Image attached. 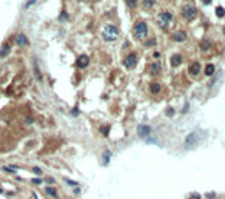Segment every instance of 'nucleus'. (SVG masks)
<instances>
[{
    "label": "nucleus",
    "instance_id": "1",
    "mask_svg": "<svg viewBox=\"0 0 225 199\" xmlns=\"http://www.w3.org/2000/svg\"><path fill=\"white\" fill-rule=\"evenodd\" d=\"M117 36H119V29H117V26H114V25H105L103 26V39L106 42L116 40Z\"/></svg>",
    "mask_w": 225,
    "mask_h": 199
},
{
    "label": "nucleus",
    "instance_id": "2",
    "mask_svg": "<svg viewBox=\"0 0 225 199\" xmlns=\"http://www.w3.org/2000/svg\"><path fill=\"white\" fill-rule=\"evenodd\" d=\"M134 37L137 40H142V39H145L147 37V34H148V26H147V23L145 22H137L136 25H134Z\"/></svg>",
    "mask_w": 225,
    "mask_h": 199
},
{
    "label": "nucleus",
    "instance_id": "3",
    "mask_svg": "<svg viewBox=\"0 0 225 199\" xmlns=\"http://www.w3.org/2000/svg\"><path fill=\"white\" fill-rule=\"evenodd\" d=\"M197 14V9L193 6V5H187V6H184V9H182V15H184L185 19H194Z\"/></svg>",
    "mask_w": 225,
    "mask_h": 199
},
{
    "label": "nucleus",
    "instance_id": "4",
    "mask_svg": "<svg viewBox=\"0 0 225 199\" xmlns=\"http://www.w3.org/2000/svg\"><path fill=\"white\" fill-rule=\"evenodd\" d=\"M171 19H173V15H171L170 13H162L159 15V25L162 26V28H167V26L170 25Z\"/></svg>",
    "mask_w": 225,
    "mask_h": 199
},
{
    "label": "nucleus",
    "instance_id": "5",
    "mask_svg": "<svg viewBox=\"0 0 225 199\" xmlns=\"http://www.w3.org/2000/svg\"><path fill=\"white\" fill-rule=\"evenodd\" d=\"M124 65L126 67V68H134L136 65H137V56L136 54H128L126 57H125V60H124Z\"/></svg>",
    "mask_w": 225,
    "mask_h": 199
},
{
    "label": "nucleus",
    "instance_id": "6",
    "mask_svg": "<svg viewBox=\"0 0 225 199\" xmlns=\"http://www.w3.org/2000/svg\"><path fill=\"white\" fill-rule=\"evenodd\" d=\"M197 141H199V134H197V133H191V134H188V136H187L185 145H187V147H193V145L197 144Z\"/></svg>",
    "mask_w": 225,
    "mask_h": 199
},
{
    "label": "nucleus",
    "instance_id": "7",
    "mask_svg": "<svg viewBox=\"0 0 225 199\" xmlns=\"http://www.w3.org/2000/svg\"><path fill=\"white\" fill-rule=\"evenodd\" d=\"M88 65H89V57L85 56V54L79 56V59H77V67L79 68H87Z\"/></svg>",
    "mask_w": 225,
    "mask_h": 199
},
{
    "label": "nucleus",
    "instance_id": "8",
    "mask_svg": "<svg viewBox=\"0 0 225 199\" xmlns=\"http://www.w3.org/2000/svg\"><path fill=\"white\" fill-rule=\"evenodd\" d=\"M137 133H139V136H140V137H147L148 134L151 133V128H150L148 125H139Z\"/></svg>",
    "mask_w": 225,
    "mask_h": 199
},
{
    "label": "nucleus",
    "instance_id": "9",
    "mask_svg": "<svg viewBox=\"0 0 225 199\" xmlns=\"http://www.w3.org/2000/svg\"><path fill=\"white\" fill-rule=\"evenodd\" d=\"M188 73L191 74V76H197V74L201 73V63H199V62L191 63V65H190V69H188Z\"/></svg>",
    "mask_w": 225,
    "mask_h": 199
},
{
    "label": "nucleus",
    "instance_id": "10",
    "mask_svg": "<svg viewBox=\"0 0 225 199\" xmlns=\"http://www.w3.org/2000/svg\"><path fill=\"white\" fill-rule=\"evenodd\" d=\"M173 40L174 42H185L187 40V34L184 33V31H176V33L173 34Z\"/></svg>",
    "mask_w": 225,
    "mask_h": 199
},
{
    "label": "nucleus",
    "instance_id": "11",
    "mask_svg": "<svg viewBox=\"0 0 225 199\" xmlns=\"http://www.w3.org/2000/svg\"><path fill=\"white\" fill-rule=\"evenodd\" d=\"M15 42H17V45H20V46L28 45V39H26L25 34H17V37H15Z\"/></svg>",
    "mask_w": 225,
    "mask_h": 199
},
{
    "label": "nucleus",
    "instance_id": "12",
    "mask_svg": "<svg viewBox=\"0 0 225 199\" xmlns=\"http://www.w3.org/2000/svg\"><path fill=\"white\" fill-rule=\"evenodd\" d=\"M9 53H11V45H9V43H5L2 48H0V56H2V57L8 56Z\"/></svg>",
    "mask_w": 225,
    "mask_h": 199
},
{
    "label": "nucleus",
    "instance_id": "13",
    "mask_svg": "<svg viewBox=\"0 0 225 199\" xmlns=\"http://www.w3.org/2000/svg\"><path fill=\"white\" fill-rule=\"evenodd\" d=\"M180 62H182V56L180 54H174L173 57H171V65H173V67L180 65Z\"/></svg>",
    "mask_w": 225,
    "mask_h": 199
},
{
    "label": "nucleus",
    "instance_id": "14",
    "mask_svg": "<svg viewBox=\"0 0 225 199\" xmlns=\"http://www.w3.org/2000/svg\"><path fill=\"white\" fill-rule=\"evenodd\" d=\"M160 90H162V87H160V83H151V87H150V91H151L153 94H157V93H160Z\"/></svg>",
    "mask_w": 225,
    "mask_h": 199
},
{
    "label": "nucleus",
    "instance_id": "15",
    "mask_svg": "<svg viewBox=\"0 0 225 199\" xmlns=\"http://www.w3.org/2000/svg\"><path fill=\"white\" fill-rule=\"evenodd\" d=\"M45 191H46V195H50L51 198H57V190L54 187H46Z\"/></svg>",
    "mask_w": 225,
    "mask_h": 199
},
{
    "label": "nucleus",
    "instance_id": "16",
    "mask_svg": "<svg viewBox=\"0 0 225 199\" xmlns=\"http://www.w3.org/2000/svg\"><path fill=\"white\" fill-rule=\"evenodd\" d=\"M213 73H214V65H211V63H210V65L205 67V74H207V76H211Z\"/></svg>",
    "mask_w": 225,
    "mask_h": 199
},
{
    "label": "nucleus",
    "instance_id": "17",
    "mask_svg": "<svg viewBox=\"0 0 225 199\" xmlns=\"http://www.w3.org/2000/svg\"><path fill=\"white\" fill-rule=\"evenodd\" d=\"M159 71H160V65H159V63H153V65H151V73L157 74Z\"/></svg>",
    "mask_w": 225,
    "mask_h": 199
},
{
    "label": "nucleus",
    "instance_id": "18",
    "mask_svg": "<svg viewBox=\"0 0 225 199\" xmlns=\"http://www.w3.org/2000/svg\"><path fill=\"white\" fill-rule=\"evenodd\" d=\"M211 46V43H210V40H203L202 42V43H201V48H202V50L203 51H207L208 50V48H210Z\"/></svg>",
    "mask_w": 225,
    "mask_h": 199
},
{
    "label": "nucleus",
    "instance_id": "19",
    "mask_svg": "<svg viewBox=\"0 0 225 199\" xmlns=\"http://www.w3.org/2000/svg\"><path fill=\"white\" fill-rule=\"evenodd\" d=\"M216 14L219 15V17H224V15H225V9L222 6H217L216 8Z\"/></svg>",
    "mask_w": 225,
    "mask_h": 199
},
{
    "label": "nucleus",
    "instance_id": "20",
    "mask_svg": "<svg viewBox=\"0 0 225 199\" xmlns=\"http://www.w3.org/2000/svg\"><path fill=\"white\" fill-rule=\"evenodd\" d=\"M143 6H145V8H150V6H153V5H154V0H143Z\"/></svg>",
    "mask_w": 225,
    "mask_h": 199
},
{
    "label": "nucleus",
    "instance_id": "21",
    "mask_svg": "<svg viewBox=\"0 0 225 199\" xmlns=\"http://www.w3.org/2000/svg\"><path fill=\"white\" fill-rule=\"evenodd\" d=\"M126 5H128L130 8H134L136 5H137V0H126Z\"/></svg>",
    "mask_w": 225,
    "mask_h": 199
},
{
    "label": "nucleus",
    "instance_id": "22",
    "mask_svg": "<svg viewBox=\"0 0 225 199\" xmlns=\"http://www.w3.org/2000/svg\"><path fill=\"white\" fill-rule=\"evenodd\" d=\"M100 131H102V134H105V136H108L110 127H108V125H106V127H102V128H100Z\"/></svg>",
    "mask_w": 225,
    "mask_h": 199
},
{
    "label": "nucleus",
    "instance_id": "23",
    "mask_svg": "<svg viewBox=\"0 0 225 199\" xmlns=\"http://www.w3.org/2000/svg\"><path fill=\"white\" fill-rule=\"evenodd\" d=\"M110 156H111V153L108 151V150H106V151H105V162H103L105 165H106V164L110 162Z\"/></svg>",
    "mask_w": 225,
    "mask_h": 199
},
{
    "label": "nucleus",
    "instance_id": "24",
    "mask_svg": "<svg viewBox=\"0 0 225 199\" xmlns=\"http://www.w3.org/2000/svg\"><path fill=\"white\" fill-rule=\"evenodd\" d=\"M37 2V0H26V3H25V8H29L31 5H34Z\"/></svg>",
    "mask_w": 225,
    "mask_h": 199
},
{
    "label": "nucleus",
    "instance_id": "25",
    "mask_svg": "<svg viewBox=\"0 0 225 199\" xmlns=\"http://www.w3.org/2000/svg\"><path fill=\"white\" fill-rule=\"evenodd\" d=\"M65 182H66L68 185H71V187H77V182H74V181H69V179H66V177H65Z\"/></svg>",
    "mask_w": 225,
    "mask_h": 199
},
{
    "label": "nucleus",
    "instance_id": "26",
    "mask_svg": "<svg viewBox=\"0 0 225 199\" xmlns=\"http://www.w3.org/2000/svg\"><path fill=\"white\" fill-rule=\"evenodd\" d=\"M33 173H36V174L40 176V174H42V170L39 168V167H34V168H33Z\"/></svg>",
    "mask_w": 225,
    "mask_h": 199
},
{
    "label": "nucleus",
    "instance_id": "27",
    "mask_svg": "<svg viewBox=\"0 0 225 199\" xmlns=\"http://www.w3.org/2000/svg\"><path fill=\"white\" fill-rule=\"evenodd\" d=\"M66 19H68V14H66L65 11H63V13L60 14V20H66Z\"/></svg>",
    "mask_w": 225,
    "mask_h": 199
},
{
    "label": "nucleus",
    "instance_id": "28",
    "mask_svg": "<svg viewBox=\"0 0 225 199\" xmlns=\"http://www.w3.org/2000/svg\"><path fill=\"white\" fill-rule=\"evenodd\" d=\"M33 184L34 185H39V184H42V181L40 179H33Z\"/></svg>",
    "mask_w": 225,
    "mask_h": 199
},
{
    "label": "nucleus",
    "instance_id": "29",
    "mask_svg": "<svg viewBox=\"0 0 225 199\" xmlns=\"http://www.w3.org/2000/svg\"><path fill=\"white\" fill-rule=\"evenodd\" d=\"M167 113H168V116H173V114H174V110H173V108H168Z\"/></svg>",
    "mask_w": 225,
    "mask_h": 199
},
{
    "label": "nucleus",
    "instance_id": "30",
    "mask_svg": "<svg viewBox=\"0 0 225 199\" xmlns=\"http://www.w3.org/2000/svg\"><path fill=\"white\" fill-rule=\"evenodd\" d=\"M5 171H6V173H14V171H13V168H8V167H5V168H3Z\"/></svg>",
    "mask_w": 225,
    "mask_h": 199
},
{
    "label": "nucleus",
    "instance_id": "31",
    "mask_svg": "<svg viewBox=\"0 0 225 199\" xmlns=\"http://www.w3.org/2000/svg\"><path fill=\"white\" fill-rule=\"evenodd\" d=\"M154 43H156V42H154V39H151L150 42H147V45H148V46H150V45H154Z\"/></svg>",
    "mask_w": 225,
    "mask_h": 199
},
{
    "label": "nucleus",
    "instance_id": "32",
    "mask_svg": "<svg viewBox=\"0 0 225 199\" xmlns=\"http://www.w3.org/2000/svg\"><path fill=\"white\" fill-rule=\"evenodd\" d=\"M202 2L205 3V5H208V3H211V0H202Z\"/></svg>",
    "mask_w": 225,
    "mask_h": 199
},
{
    "label": "nucleus",
    "instance_id": "33",
    "mask_svg": "<svg viewBox=\"0 0 225 199\" xmlns=\"http://www.w3.org/2000/svg\"><path fill=\"white\" fill-rule=\"evenodd\" d=\"M0 193H3V188L2 187H0Z\"/></svg>",
    "mask_w": 225,
    "mask_h": 199
}]
</instances>
